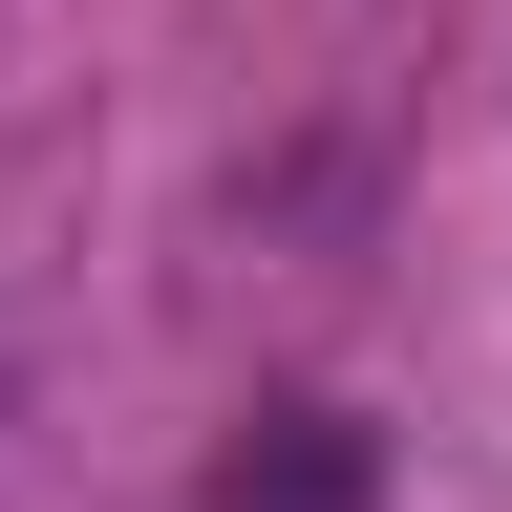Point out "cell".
<instances>
[{
    "label": "cell",
    "instance_id": "2",
    "mask_svg": "<svg viewBox=\"0 0 512 512\" xmlns=\"http://www.w3.org/2000/svg\"><path fill=\"white\" fill-rule=\"evenodd\" d=\"M0 427H22V342H0Z\"/></svg>",
    "mask_w": 512,
    "mask_h": 512
},
{
    "label": "cell",
    "instance_id": "1",
    "mask_svg": "<svg viewBox=\"0 0 512 512\" xmlns=\"http://www.w3.org/2000/svg\"><path fill=\"white\" fill-rule=\"evenodd\" d=\"M235 512H363V427H278V448H235Z\"/></svg>",
    "mask_w": 512,
    "mask_h": 512
}]
</instances>
